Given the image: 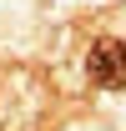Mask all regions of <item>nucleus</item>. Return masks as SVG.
<instances>
[{"label": "nucleus", "instance_id": "1", "mask_svg": "<svg viewBox=\"0 0 126 131\" xmlns=\"http://www.w3.org/2000/svg\"><path fill=\"white\" fill-rule=\"evenodd\" d=\"M86 76H91V86H101V91H121L126 86V40L101 35L91 46V56H86Z\"/></svg>", "mask_w": 126, "mask_h": 131}]
</instances>
